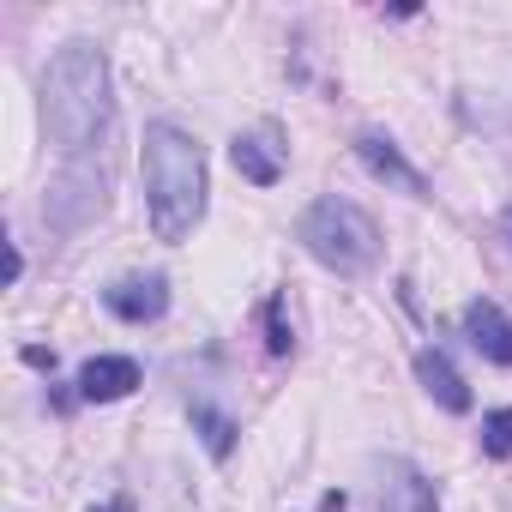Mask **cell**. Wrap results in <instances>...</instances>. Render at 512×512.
<instances>
[{"mask_svg": "<svg viewBox=\"0 0 512 512\" xmlns=\"http://www.w3.org/2000/svg\"><path fill=\"white\" fill-rule=\"evenodd\" d=\"M109 61L97 43H67L43 73V127L61 151H91L109 127Z\"/></svg>", "mask_w": 512, "mask_h": 512, "instance_id": "1", "label": "cell"}, {"mask_svg": "<svg viewBox=\"0 0 512 512\" xmlns=\"http://www.w3.org/2000/svg\"><path fill=\"white\" fill-rule=\"evenodd\" d=\"M145 211L157 241H187L193 223L205 217V151L193 145V133L157 121L145 127Z\"/></svg>", "mask_w": 512, "mask_h": 512, "instance_id": "2", "label": "cell"}, {"mask_svg": "<svg viewBox=\"0 0 512 512\" xmlns=\"http://www.w3.org/2000/svg\"><path fill=\"white\" fill-rule=\"evenodd\" d=\"M296 235H302V247L314 253V260L326 266V272H338V278H362L374 260H380V229H374V217L362 211V205H350V199H314L308 211H302V223H296Z\"/></svg>", "mask_w": 512, "mask_h": 512, "instance_id": "3", "label": "cell"}, {"mask_svg": "<svg viewBox=\"0 0 512 512\" xmlns=\"http://www.w3.org/2000/svg\"><path fill=\"white\" fill-rule=\"evenodd\" d=\"M374 512H440V494H434V482L416 464L386 458L380 482H374Z\"/></svg>", "mask_w": 512, "mask_h": 512, "instance_id": "4", "label": "cell"}, {"mask_svg": "<svg viewBox=\"0 0 512 512\" xmlns=\"http://www.w3.org/2000/svg\"><path fill=\"white\" fill-rule=\"evenodd\" d=\"M103 302H109V314H115V320L145 326V320H163V308H169V284H163V272H133V278L109 284V290H103Z\"/></svg>", "mask_w": 512, "mask_h": 512, "instance_id": "5", "label": "cell"}, {"mask_svg": "<svg viewBox=\"0 0 512 512\" xmlns=\"http://www.w3.org/2000/svg\"><path fill=\"white\" fill-rule=\"evenodd\" d=\"M464 338H470V350H476L482 362L512 368V320H506L488 296H476V302L464 308Z\"/></svg>", "mask_w": 512, "mask_h": 512, "instance_id": "6", "label": "cell"}, {"mask_svg": "<svg viewBox=\"0 0 512 512\" xmlns=\"http://www.w3.org/2000/svg\"><path fill=\"white\" fill-rule=\"evenodd\" d=\"M356 157H362V169L374 175V181H392L398 193H410V199H422L428 193V181L404 163V151L386 139V133H356Z\"/></svg>", "mask_w": 512, "mask_h": 512, "instance_id": "7", "label": "cell"}, {"mask_svg": "<svg viewBox=\"0 0 512 512\" xmlns=\"http://www.w3.org/2000/svg\"><path fill=\"white\" fill-rule=\"evenodd\" d=\"M139 386V362L133 356H91L79 368V398L85 404H115Z\"/></svg>", "mask_w": 512, "mask_h": 512, "instance_id": "8", "label": "cell"}, {"mask_svg": "<svg viewBox=\"0 0 512 512\" xmlns=\"http://www.w3.org/2000/svg\"><path fill=\"white\" fill-rule=\"evenodd\" d=\"M229 163H235V175H241V181L272 187V181L284 175V145H278L272 133H241V139L229 145Z\"/></svg>", "mask_w": 512, "mask_h": 512, "instance_id": "9", "label": "cell"}, {"mask_svg": "<svg viewBox=\"0 0 512 512\" xmlns=\"http://www.w3.org/2000/svg\"><path fill=\"white\" fill-rule=\"evenodd\" d=\"M416 380L428 386V398H440V410H452V416L470 410V386H464V374L440 350H416Z\"/></svg>", "mask_w": 512, "mask_h": 512, "instance_id": "10", "label": "cell"}, {"mask_svg": "<svg viewBox=\"0 0 512 512\" xmlns=\"http://www.w3.org/2000/svg\"><path fill=\"white\" fill-rule=\"evenodd\" d=\"M193 428L205 434V452L211 458H229V446H235V422L229 416H217L211 404H193Z\"/></svg>", "mask_w": 512, "mask_h": 512, "instance_id": "11", "label": "cell"}, {"mask_svg": "<svg viewBox=\"0 0 512 512\" xmlns=\"http://www.w3.org/2000/svg\"><path fill=\"white\" fill-rule=\"evenodd\" d=\"M482 452L488 458H512V410H488L482 416Z\"/></svg>", "mask_w": 512, "mask_h": 512, "instance_id": "12", "label": "cell"}, {"mask_svg": "<svg viewBox=\"0 0 512 512\" xmlns=\"http://www.w3.org/2000/svg\"><path fill=\"white\" fill-rule=\"evenodd\" d=\"M290 344H296V338H290V326H284V302H272V338H266V350H272V356H290Z\"/></svg>", "mask_w": 512, "mask_h": 512, "instance_id": "13", "label": "cell"}, {"mask_svg": "<svg viewBox=\"0 0 512 512\" xmlns=\"http://www.w3.org/2000/svg\"><path fill=\"white\" fill-rule=\"evenodd\" d=\"M19 272H25V260H19V247L7 241V284H19Z\"/></svg>", "mask_w": 512, "mask_h": 512, "instance_id": "14", "label": "cell"}, {"mask_svg": "<svg viewBox=\"0 0 512 512\" xmlns=\"http://www.w3.org/2000/svg\"><path fill=\"white\" fill-rule=\"evenodd\" d=\"M320 512H344V494H326V500H320Z\"/></svg>", "mask_w": 512, "mask_h": 512, "instance_id": "15", "label": "cell"}, {"mask_svg": "<svg viewBox=\"0 0 512 512\" xmlns=\"http://www.w3.org/2000/svg\"><path fill=\"white\" fill-rule=\"evenodd\" d=\"M91 512H133L127 500H109V506H91Z\"/></svg>", "mask_w": 512, "mask_h": 512, "instance_id": "16", "label": "cell"}, {"mask_svg": "<svg viewBox=\"0 0 512 512\" xmlns=\"http://www.w3.org/2000/svg\"><path fill=\"white\" fill-rule=\"evenodd\" d=\"M506 229H512V211H506Z\"/></svg>", "mask_w": 512, "mask_h": 512, "instance_id": "17", "label": "cell"}]
</instances>
